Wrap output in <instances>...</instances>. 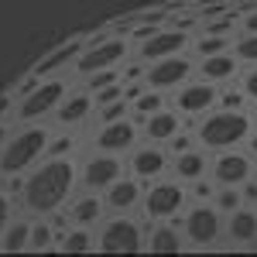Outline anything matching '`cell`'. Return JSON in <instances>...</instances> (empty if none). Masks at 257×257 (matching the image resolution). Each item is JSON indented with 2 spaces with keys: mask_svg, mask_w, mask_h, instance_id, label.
<instances>
[{
  "mask_svg": "<svg viewBox=\"0 0 257 257\" xmlns=\"http://www.w3.org/2000/svg\"><path fill=\"white\" fill-rule=\"evenodd\" d=\"M72 185H76V165L69 158H48L45 165H38L21 196H24V209L35 213V216H52L59 213L62 202L72 196Z\"/></svg>",
  "mask_w": 257,
  "mask_h": 257,
  "instance_id": "obj_1",
  "label": "cell"
},
{
  "mask_svg": "<svg viewBox=\"0 0 257 257\" xmlns=\"http://www.w3.org/2000/svg\"><path fill=\"white\" fill-rule=\"evenodd\" d=\"M254 131V120L250 113L240 106V110H230V106H219L213 113H206V120L196 127V141L206 148V151H226V148H237L250 138Z\"/></svg>",
  "mask_w": 257,
  "mask_h": 257,
  "instance_id": "obj_2",
  "label": "cell"
},
{
  "mask_svg": "<svg viewBox=\"0 0 257 257\" xmlns=\"http://www.w3.org/2000/svg\"><path fill=\"white\" fill-rule=\"evenodd\" d=\"M48 141H52V134L45 127H28V131L14 134L11 141H4V148H0V175H18L24 168H31L48 151Z\"/></svg>",
  "mask_w": 257,
  "mask_h": 257,
  "instance_id": "obj_3",
  "label": "cell"
},
{
  "mask_svg": "<svg viewBox=\"0 0 257 257\" xmlns=\"http://www.w3.org/2000/svg\"><path fill=\"white\" fill-rule=\"evenodd\" d=\"M96 250L99 254H141L144 250V230H141V223H134L123 213L106 219L103 230H99V237H96Z\"/></svg>",
  "mask_w": 257,
  "mask_h": 257,
  "instance_id": "obj_4",
  "label": "cell"
},
{
  "mask_svg": "<svg viewBox=\"0 0 257 257\" xmlns=\"http://www.w3.org/2000/svg\"><path fill=\"white\" fill-rule=\"evenodd\" d=\"M123 59H127V41L123 38H99V41L82 45L79 59H76V72L86 79V76H93L99 69H120Z\"/></svg>",
  "mask_w": 257,
  "mask_h": 257,
  "instance_id": "obj_5",
  "label": "cell"
},
{
  "mask_svg": "<svg viewBox=\"0 0 257 257\" xmlns=\"http://www.w3.org/2000/svg\"><path fill=\"white\" fill-rule=\"evenodd\" d=\"M182 230H185V240L192 243V247H213L223 233H226V226H223V219H219V209L216 206H192L189 213H185V223H182Z\"/></svg>",
  "mask_w": 257,
  "mask_h": 257,
  "instance_id": "obj_6",
  "label": "cell"
},
{
  "mask_svg": "<svg viewBox=\"0 0 257 257\" xmlns=\"http://www.w3.org/2000/svg\"><path fill=\"white\" fill-rule=\"evenodd\" d=\"M185 199L189 192L178 185V182H155L144 196V216L161 223V219H175L185 209Z\"/></svg>",
  "mask_w": 257,
  "mask_h": 257,
  "instance_id": "obj_7",
  "label": "cell"
},
{
  "mask_svg": "<svg viewBox=\"0 0 257 257\" xmlns=\"http://www.w3.org/2000/svg\"><path fill=\"white\" fill-rule=\"evenodd\" d=\"M65 89H69L65 79H45L41 86L28 89L24 99H21V106H18V120L31 123V120L45 117V113H52V110H59V103L65 99Z\"/></svg>",
  "mask_w": 257,
  "mask_h": 257,
  "instance_id": "obj_8",
  "label": "cell"
},
{
  "mask_svg": "<svg viewBox=\"0 0 257 257\" xmlns=\"http://www.w3.org/2000/svg\"><path fill=\"white\" fill-rule=\"evenodd\" d=\"M192 69L196 65L185 59L182 52L178 55H168V59H155L151 69L144 65V86H151V89H178L182 82H189Z\"/></svg>",
  "mask_w": 257,
  "mask_h": 257,
  "instance_id": "obj_9",
  "label": "cell"
},
{
  "mask_svg": "<svg viewBox=\"0 0 257 257\" xmlns=\"http://www.w3.org/2000/svg\"><path fill=\"white\" fill-rule=\"evenodd\" d=\"M172 103H175L178 113H189V117H192V113H209L219 103V89H216V82H209V79L182 82Z\"/></svg>",
  "mask_w": 257,
  "mask_h": 257,
  "instance_id": "obj_10",
  "label": "cell"
},
{
  "mask_svg": "<svg viewBox=\"0 0 257 257\" xmlns=\"http://www.w3.org/2000/svg\"><path fill=\"white\" fill-rule=\"evenodd\" d=\"M189 48V31L185 28H155L148 38L141 41V59L155 62V59H168Z\"/></svg>",
  "mask_w": 257,
  "mask_h": 257,
  "instance_id": "obj_11",
  "label": "cell"
},
{
  "mask_svg": "<svg viewBox=\"0 0 257 257\" xmlns=\"http://www.w3.org/2000/svg\"><path fill=\"white\" fill-rule=\"evenodd\" d=\"M250 175H254L250 155H243V151H237V148L216 151V161H213V182H216V185H237L240 189Z\"/></svg>",
  "mask_w": 257,
  "mask_h": 257,
  "instance_id": "obj_12",
  "label": "cell"
},
{
  "mask_svg": "<svg viewBox=\"0 0 257 257\" xmlns=\"http://www.w3.org/2000/svg\"><path fill=\"white\" fill-rule=\"evenodd\" d=\"M123 172V165H120L117 155H110V151H99L96 158L86 161V168H82V185L89 189V192H103L106 185H113Z\"/></svg>",
  "mask_w": 257,
  "mask_h": 257,
  "instance_id": "obj_13",
  "label": "cell"
},
{
  "mask_svg": "<svg viewBox=\"0 0 257 257\" xmlns=\"http://www.w3.org/2000/svg\"><path fill=\"white\" fill-rule=\"evenodd\" d=\"M134 141H138V123L127 120V117H120V120H110V123L99 127L96 148L99 151H110V155H123V151L134 148Z\"/></svg>",
  "mask_w": 257,
  "mask_h": 257,
  "instance_id": "obj_14",
  "label": "cell"
},
{
  "mask_svg": "<svg viewBox=\"0 0 257 257\" xmlns=\"http://www.w3.org/2000/svg\"><path fill=\"white\" fill-rule=\"evenodd\" d=\"M141 178H123L120 175L113 185H106V196H103V202H106V209H113V213H131L134 206L141 202Z\"/></svg>",
  "mask_w": 257,
  "mask_h": 257,
  "instance_id": "obj_15",
  "label": "cell"
},
{
  "mask_svg": "<svg viewBox=\"0 0 257 257\" xmlns=\"http://www.w3.org/2000/svg\"><path fill=\"white\" fill-rule=\"evenodd\" d=\"M168 168V155L161 151V148H138L134 155H131V172L141 178V182H148V178H158L161 172Z\"/></svg>",
  "mask_w": 257,
  "mask_h": 257,
  "instance_id": "obj_16",
  "label": "cell"
},
{
  "mask_svg": "<svg viewBox=\"0 0 257 257\" xmlns=\"http://www.w3.org/2000/svg\"><path fill=\"white\" fill-rule=\"evenodd\" d=\"M240 69V59L226 48V52H216V55H206L199 62V76L209 82H223V79H233Z\"/></svg>",
  "mask_w": 257,
  "mask_h": 257,
  "instance_id": "obj_17",
  "label": "cell"
},
{
  "mask_svg": "<svg viewBox=\"0 0 257 257\" xmlns=\"http://www.w3.org/2000/svg\"><path fill=\"white\" fill-rule=\"evenodd\" d=\"M178 131H182V117H178L175 106H172V110L161 106L158 113L144 117V134H148L151 141H158V144H161V141H172Z\"/></svg>",
  "mask_w": 257,
  "mask_h": 257,
  "instance_id": "obj_18",
  "label": "cell"
},
{
  "mask_svg": "<svg viewBox=\"0 0 257 257\" xmlns=\"http://www.w3.org/2000/svg\"><path fill=\"white\" fill-rule=\"evenodd\" d=\"M144 247H148L151 254H182V250H185V240H182V233H178L175 226H168V219H161L158 226L148 233Z\"/></svg>",
  "mask_w": 257,
  "mask_h": 257,
  "instance_id": "obj_19",
  "label": "cell"
},
{
  "mask_svg": "<svg viewBox=\"0 0 257 257\" xmlns=\"http://www.w3.org/2000/svg\"><path fill=\"white\" fill-rule=\"evenodd\" d=\"M226 237L230 243H240V247H247V243H257V213L254 209H233L230 213V226H226Z\"/></svg>",
  "mask_w": 257,
  "mask_h": 257,
  "instance_id": "obj_20",
  "label": "cell"
},
{
  "mask_svg": "<svg viewBox=\"0 0 257 257\" xmlns=\"http://www.w3.org/2000/svg\"><path fill=\"white\" fill-rule=\"evenodd\" d=\"M89 110H93V96L89 93H72L59 103V123L62 127H76L89 117Z\"/></svg>",
  "mask_w": 257,
  "mask_h": 257,
  "instance_id": "obj_21",
  "label": "cell"
},
{
  "mask_svg": "<svg viewBox=\"0 0 257 257\" xmlns=\"http://www.w3.org/2000/svg\"><path fill=\"white\" fill-rule=\"evenodd\" d=\"M79 52H82V41H72V45H62V48H55L52 55L45 62H38L35 69H31V79H45L48 72H55L59 65H65V62H76L79 59Z\"/></svg>",
  "mask_w": 257,
  "mask_h": 257,
  "instance_id": "obj_22",
  "label": "cell"
},
{
  "mask_svg": "<svg viewBox=\"0 0 257 257\" xmlns=\"http://www.w3.org/2000/svg\"><path fill=\"white\" fill-rule=\"evenodd\" d=\"M202 172H206V155L202 151H182V155H175V175L182 178V182H196V178H202Z\"/></svg>",
  "mask_w": 257,
  "mask_h": 257,
  "instance_id": "obj_23",
  "label": "cell"
},
{
  "mask_svg": "<svg viewBox=\"0 0 257 257\" xmlns=\"http://www.w3.org/2000/svg\"><path fill=\"white\" fill-rule=\"evenodd\" d=\"M28 243H31V223H24V219H14V223H7V230H4V254H21V250H28Z\"/></svg>",
  "mask_w": 257,
  "mask_h": 257,
  "instance_id": "obj_24",
  "label": "cell"
},
{
  "mask_svg": "<svg viewBox=\"0 0 257 257\" xmlns=\"http://www.w3.org/2000/svg\"><path fill=\"white\" fill-rule=\"evenodd\" d=\"M103 209H106V202L96 199V192H89V196L76 199V206H72V219H76L79 226H93V223L103 216Z\"/></svg>",
  "mask_w": 257,
  "mask_h": 257,
  "instance_id": "obj_25",
  "label": "cell"
},
{
  "mask_svg": "<svg viewBox=\"0 0 257 257\" xmlns=\"http://www.w3.org/2000/svg\"><path fill=\"white\" fill-rule=\"evenodd\" d=\"M59 250L62 254H86V250H93V233L86 226H72L59 237Z\"/></svg>",
  "mask_w": 257,
  "mask_h": 257,
  "instance_id": "obj_26",
  "label": "cell"
},
{
  "mask_svg": "<svg viewBox=\"0 0 257 257\" xmlns=\"http://www.w3.org/2000/svg\"><path fill=\"white\" fill-rule=\"evenodd\" d=\"M161 106H165V96H161V89H141L138 96L131 99V110H134V117H151V113H158Z\"/></svg>",
  "mask_w": 257,
  "mask_h": 257,
  "instance_id": "obj_27",
  "label": "cell"
},
{
  "mask_svg": "<svg viewBox=\"0 0 257 257\" xmlns=\"http://www.w3.org/2000/svg\"><path fill=\"white\" fill-rule=\"evenodd\" d=\"M216 209L219 213H226V216H230V213H233V209H240V206H243V192H240L237 185H216Z\"/></svg>",
  "mask_w": 257,
  "mask_h": 257,
  "instance_id": "obj_28",
  "label": "cell"
},
{
  "mask_svg": "<svg viewBox=\"0 0 257 257\" xmlns=\"http://www.w3.org/2000/svg\"><path fill=\"white\" fill-rule=\"evenodd\" d=\"M233 55H237L240 62H247V65H257V35L243 31V35L233 41Z\"/></svg>",
  "mask_w": 257,
  "mask_h": 257,
  "instance_id": "obj_29",
  "label": "cell"
},
{
  "mask_svg": "<svg viewBox=\"0 0 257 257\" xmlns=\"http://www.w3.org/2000/svg\"><path fill=\"white\" fill-rule=\"evenodd\" d=\"M31 250H52L55 247V230L48 226V223H38V226H31V243H28Z\"/></svg>",
  "mask_w": 257,
  "mask_h": 257,
  "instance_id": "obj_30",
  "label": "cell"
},
{
  "mask_svg": "<svg viewBox=\"0 0 257 257\" xmlns=\"http://www.w3.org/2000/svg\"><path fill=\"white\" fill-rule=\"evenodd\" d=\"M226 48H230V38H226V35H213V31L196 41V52L202 59H206V55H216V52H226Z\"/></svg>",
  "mask_w": 257,
  "mask_h": 257,
  "instance_id": "obj_31",
  "label": "cell"
},
{
  "mask_svg": "<svg viewBox=\"0 0 257 257\" xmlns=\"http://www.w3.org/2000/svg\"><path fill=\"white\" fill-rule=\"evenodd\" d=\"M117 79H120V69H99L93 76H86V89L96 93V89H103V86H110V82H117Z\"/></svg>",
  "mask_w": 257,
  "mask_h": 257,
  "instance_id": "obj_32",
  "label": "cell"
},
{
  "mask_svg": "<svg viewBox=\"0 0 257 257\" xmlns=\"http://www.w3.org/2000/svg\"><path fill=\"white\" fill-rule=\"evenodd\" d=\"M127 110H131V99H113V103H106V106H99V120L103 123H110V120H120L127 117Z\"/></svg>",
  "mask_w": 257,
  "mask_h": 257,
  "instance_id": "obj_33",
  "label": "cell"
},
{
  "mask_svg": "<svg viewBox=\"0 0 257 257\" xmlns=\"http://www.w3.org/2000/svg\"><path fill=\"white\" fill-rule=\"evenodd\" d=\"M113 99H123V79L110 82V86H103V89L93 93V103H96V106H106V103H113Z\"/></svg>",
  "mask_w": 257,
  "mask_h": 257,
  "instance_id": "obj_34",
  "label": "cell"
},
{
  "mask_svg": "<svg viewBox=\"0 0 257 257\" xmlns=\"http://www.w3.org/2000/svg\"><path fill=\"white\" fill-rule=\"evenodd\" d=\"M240 89H243V96L250 99V103H257V65H250V72L243 76V82H240Z\"/></svg>",
  "mask_w": 257,
  "mask_h": 257,
  "instance_id": "obj_35",
  "label": "cell"
},
{
  "mask_svg": "<svg viewBox=\"0 0 257 257\" xmlns=\"http://www.w3.org/2000/svg\"><path fill=\"white\" fill-rule=\"evenodd\" d=\"M72 144H76V141L69 138V134L59 138V141H48V155H52V158H62V155H69V151H72Z\"/></svg>",
  "mask_w": 257,
  "mask_h": 257,
  "instance_id": "obj_36",
  "label": "cell"
},
{
  "mask_svg": "<svg viewBox=\"0 0 257 257\" xmlns=\"http://www.w3.org/2000/svg\"><path fill=\"white\" fill-rule=\"evenodd\" d=\"M243 89H240V93H219V106H230V110H240V106H243Z\"/></svg>",
  "mask_w": 257,
  "mask_h": 257,
  "instance_id": "obj_37",
  "label": "cell"
},
{
  "mask_svg": "<svg viewBox=\"0 0 257 257\" xmlns=\"http://www.w3.org/2000/svg\"><path fill=\"white\" fill-rule=\"evenodd\" d=\"M192 196H196V199H213V196H216V189H213L209 182L196 178V185H192Z\"/></svg>",
  "mask_w": 257,
  "mask_h": 257,
  "instance_id": "obj_38",
  "label": "cell"
},
{
  "mask_svg": "<svg viewBox=\"0 0 257 257\" xmlns=\"http://www.w3.org/2000/svg\"><path fill=\"white\" fill-rule=\"evenodd\" d=\"M7 223H11V199L0 192V233L7 230Z\"/></svg>",
  "mask_w": 257,
  "mask_h": 257,
  "instance_id": "obj_39",
  "label": "cell"
},
{
  "mask_svg": "<svg viewBox=\"0 0 257 257\" xmlns=\"http://www.w3.org/2000/svg\"><path fill=\"white\" fill-rule=\"evenodd\" d=\"M189 148H192V138H189V134H175V138H172V151H175V155L189 151Z\"/></svg>",
  "mask_w": 257,
  "mask_h": 257,
  "instance_id": "obj_40",
  "label": "cell"
},
{
  "mask_svg": "<svg viewBox=\"0 0 257 257\" xmlns=\"http://www.w3.org/2000/svg\"><path fill=\"white\" fill-rule=\"evenodd\" d=\"M240 28L250 31V35H257V7H254V11H247V14L240 18Z\"/></svg>",
  "mask_w": 257,
  "mask_h": 257,
  "instance_id": "obj_41",
  "label": "cell"
},
{
  "mask_svg": "<svg viewBox=\"0 0 257 257\" xmlns=\"http://www.w3.org/2000/svg\"><path fill=\"white\" fill-rule=\"evenodd\" d=\"M240 192H243V202H257V182L247 178V182L240 185Z\"/></svg>",
  "mask_w": 257,
  "mask_h": 257,
  "instance_id": "obj_42",
  "label": "cell"
},
{
  "mask_svg": "<svg viewBox=\"0 0 257 257\" xmlns=\"http://www.w3.org/2000/svg\"><path fill=\"white\" fill-rule=\"evenodd\" d=\"M247 148H250V155L257 158V131H250V138H247Z\"/></svg>",
  "mask_w": 257,
  "mask_h": 257,
  "instance_id": "obj_43",
  "label": "cell"
},
{
  "mask_svg": "<svg viewBox=\"0 0 257 257\" xmlns=\"http://www.w3.org/2000/svg\"><path fill=\"white\" fill-rule=\"evenodd\" d=\"M4 141H7V131H4V127H0V148H4Z\"/></svg>",
  "mask_w": 257,
  "mask_h": 257,
  "instance_id": "obj_44",
  "label": "cell"
},
{
  "mask_svg": "<svg viewBox=\"0 0 257 257\" xmlns=\"http://www.w3.org/2000/svg\"><path fill=\"white\" fill-rule=\"evenodd\" d=\"M4 110H7V99H0V113H4Z\"/></svg>",
  "mask_w": 257,
  "mask_h": 257,
  "instance_id": "obj_45",
  "label": "cell"
}]
</instances>
